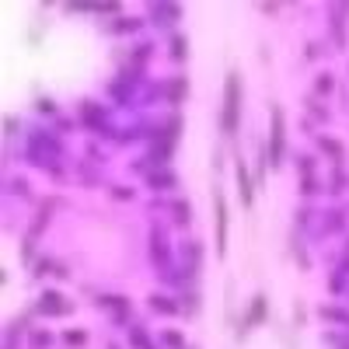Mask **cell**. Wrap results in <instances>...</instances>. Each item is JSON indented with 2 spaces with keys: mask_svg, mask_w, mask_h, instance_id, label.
Masks as SVG:
<instances>
[{
  "mask_svg": "<svg viewBox=\"0 0 349 349\" xmlns=\"http://www.w3.org/2000/svg\"><path fill=\"white\" fill-rule=\"evenodd\" d=\"M237 108H241V77L227 74V87H224V133L237 129Z\"/></svg>",
  "mask_w": 349,
  "mask_h": 349,
  "instance_id": "6da1fadb",
  "label": "cell"
},
{
  "mask_svg": "<svg viewBox=\"0 0 349 349\" xmlns=\"http://www.w3.org/2000/svg\"><path fill=\"white\" fill-rule=\"evenodd\" d=\"M213 199H216V255L227 252V203L220 189H213Z\"/></svg>",
  "mask_w": 349,
  "mask_h": 349,
  "instance_id": "7a4b0ae2",
  "label": "cell"
},
{
  "mask_svg": "<svg viewBox=\"0 0 349 349\" xmlns=\"http://www.w3.org/2000/svg\"><path fill=\"white\" fill-rule=\"evenodd\" d=\"M269 157H272V164H279V157H283V108H279V105H272V140H269Z\"/></svg>",
  "mask_w": 349,
  "mask_h": 349,
  "instance_id": "3957f363",
  "label": "cell"
},
{
  "mask_svg": "<svg viewBox=\"0 0 349 349\" xmlns=\"http://www.w3.org/2000/svg\"><path fill=\"white\" fill-rule=\"evenodd\" d=\"M266 314H269L266 293H258V297L252 300V311H248V325H262V321H266Z\"/></svg>",
  "mask_w": 349,
  "mask_h": 349,
  "instance_id": "277c9868",
  "label": "cell"
},
{
  "mask_svg": "<svg viewBox=\"0 0 349 349\" xmlns=\"http://www.w3.org/2000/svg\"><path fill=\"white\" fill-rule=\"evenodd\" d=\"M237 185H241V203L252 206V178H248V171H245L241 161H237Z\"/></svg>",
  "mask_w": 349,
  "mask_h": 349,
  "instance_id": "5b68a950",
  "label": "cell"
},
{
  "mask_svg": "<svg viewBox=\"0 0 349 349\" xmlns=\"http://www.w3.org/2000/svg\"><path fill=\"white\" fill-rule=\"evenodd\" d=\"M321 147L329 150L332 157H342V143H339V140H329V136H321Z\"/></svg>",
  "mask_w": 349,
  "mask_h": 349,
  "instance_id": "8992f818",
  "label": "cell"
},
{
  "mask_svg": "<svg viewBox=\"0 0 349 349\" xmlns=\"http://www.w3.org/2000/svg\"><path fill=\"white\" fill-rule=\"evenodd\" d=\"M185 91H189V84H185V80H174V84H171V101H182Z\"/></svg>",
  "mask_w": 349,
  "mask_h": 349,
  "instance_id": "52a82bcc",
  "label": "cell"
},
{
  "mask_svg": "<svg viewBox=\"0 0 349 349\" xmlns=\"http://www.w3.org/2000/svg\"><path fill=\"white\" fill-rule=\"evenodd\" d=\"M42 304H46L49 311H63V300H59L56 293H46V297H42Z\"/></svg>",
  "mask_w": 349,
  "mask_h": 349,
  "instance_id": "ba28073f",
  "label": "cell"
},
{
  "mask_svg": "<svg viewBox=\"0 0 349 349\" xmlns=\"http://www.w3.org/2000/svg\"><path fill=\"white\" fill-rule=\"evenodd\" d=\"M63 339H67V346H84V342H87V335H84V332H67Z\"/></svg>",
  "mask_w": 349,
  "mask_h": 349,
  "instance_id": "9c48e42d",
  "label": "cell"
},
{
  "mask_svg": "<svg viewBox=\"0 0 349 349\" xmlns=\"http://www.w3.org/2000/svg\"><path fill=\"white\" fill-rule=\"evenodd\" d=\"M174 56H185L189 53V46H185V35H178V39H174V49H171Z\"/></svg>",
  "mask_w": 349,
  "mask_h": 349,
  "instance_id": "30bf717a",
  "label": "cell"
},
{
  "mask_svg": "<svg viewBox=\"0 0 349 349\" xmlns=\"http://www.w3.org/2000/svg\"><path fill=\"white\" fill-rule=\"evenodd\" d=\"M174 210H178V213H174V216H178V220L185 224V220H189V206H185V203H178V206H174Z\"/></svg>",
  "mask_w": 349,
  "mask_h": 349,
  "instance_id": "8fae6325",
  "label": "cell"
},
{
  "mask_svg": "<svg viewBox=\"0 0 349 349\" xmlns=\"http://www.w3.org/2000/svg\"><path fill=\"white\" fill-rule=\"evenodd\" d=\"M258 11H262V14H276V11H279V4H258Z\"/></svg>",
  "mask_w": 349,
  "mask_h": 349,
  "instance_id": "7c38bea8",
  "label": "cell"
}]
</instances>
